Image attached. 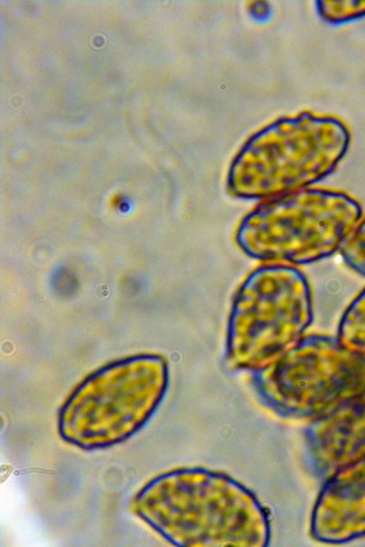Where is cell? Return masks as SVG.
<instances>
[{"label": "cell", "instance_id": "3", "mask_svg": "<svg viewBox=\"0 0 365 547\" xmlns=\"http://www.w3.org/2000/svg\"><path fill=\"white\" fill-rule=\"evenodd\" d=\"M346 146L345 135L332 130L263 135L232 165L227 189L237 198L264 200L317 186L335 170Z\"/></svg>", "mask_w": 365, "mask_h": 547}, {"label": "cell", "instance_id": "2", "mask_svg": "<svg viewBox=\"0 0 365 547\" xmlns=\"http://www.w3.org/2000/svg\"><path fill=\"white\" fill-rule=\"evenodd\" d=\"M309 282L292 265L269 263L252 271L235 296L227 329V359L255 370L287 350L303 324Z\"/></svg>", "mask_w": 365, "mask_h": 547}, {"label": "cell", "instance_id": "1", "mask_svg": "<svg viewBox=\"0 0 365 547\" xmlns=\"http://www.w3.org/2000/svg\"><path fill=\"white\" fill-rule=\"evenodd\" d=\"M363 215L350 194L311 187L263 200L242 219L235 241L264 262L314 263L340 251Z\"/></svg>", "mask_w": 365, "mask_h": 547}, {"label": "cell", "instance_id": "4", "mask_svg": "<svg viewBox=\"0 0 365 547\" xmlns=\"http://www.w3.org/2000/svg\"><path fill=\"white\" fill-rule=\"evenodd\" d=\"M339 252L349 268L365 276V215L357 223Z\"/></svg>", "mask_w": 365, "mask_h": 547}]
</instances>
